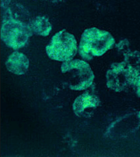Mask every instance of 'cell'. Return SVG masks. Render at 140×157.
I'll list each match as a JSON object with an SVG mask.
<instances>
[{"label":"cell","instance_id":"6da1fadb","mask_svg":"<svg viewBox=\"0 0 140 157\" xmlns=\"http://www.w3.org/2000/svg\"><path fill=\"white\" fill-rule=\"evenodd\" d=\"M115 40L105 30L96 28L86 29L81 36L78 47L79 55L85 60H90L94 57L103 56L113 48Z\"/></svg>","mask_w":140,"mask_h":157},{"label":"cell","instance_id":"7a4b0ae2","mask_svg":"<svg viewBox=\"0 0 140 157\" xmlns=\"http://www.w3.org/2000/svg\"><path fill=\"white\" fill-rule=\"evenodd\" d=\"M61 71L66 77L69 88L74 91L86 90L92 85L95 78L89 64L79 59L63 62Z\"/></svg>","mask_w":140,"mask_h":157},{"label":"cell","instance_id":"3957f363","mask_svg":"<svg viewBox=\"0 0 140 157\" xmlns=\"http://www.w3.org/2000/svg\"><path fill=\"white\" fill-rule=\"evenodd\" d=\"M47 56L58 61L72 60L77 51V43L74 36L66 29H62L52 37L46 48Z\"/></svg>","mask_w":140,"mask_h":157},{"label":"cell","instance_id":"277c9868","mask_svg":"<svg viewBox=\"0 0 140 157\" xmlns=\"http://www.w3.org/2000/svg\"><path fill=\"white\" fill-rule=\"evenodd\" d=\"M33 35L28 24L12 18L3 21L1 39L10 48L17 50L23 47Z\"/></svg>","mask_w":140,"mask_h":157},{"label":"cell","instance_id":"5b68a950","mask_svg":"<svg viewBox=\"0 0 140 157\" xmlns=\"http://www.w3.org/2000/svg\"><path fill=\"white\" fill-rule=\"evenodd\" d=\"M138 71L124 62L114 63L107 72V86L115 92H122L136 86Z\"/></svg>","mask_w":140,"mask_h":157},{"label":"cell","instance_id":"8992f818","mask_svg":"<svg viewBox=\"0 0 140 157\" xmlns=\"http://www.w3.org/2000/svg\"><path fill=\"white\" fill-rule=\"evenodd\" d=\"M100 103V99L96 95L86 92L76 98L73 104L74 114L79 117L88 113V110H93L97 108Z\"/></svg>","mask_w":140,"mask_h":157},{"label":"cell","instance_id":"52a82bcc","mask_svg":"<svg viewBox=\"0 0 140 157\" xmlns=\"http://www.w3.org/2000/svg\"><path fill=\"white\" fill-rule=\"evenodd\" d=\"M5 66L10 73L17 75H22L28 71L29 61L23 53L15 51L8 57Z\"/></svg>","mask_w":140,"mask_h":157},{"label":"cell","instance_id":"ba28073f","mask_svg":"<svg viewBox=\"0 0 140 157\" xmlns=\"http://www.w3.org/2000/svg\"><path fill=\"white\" fill-rule=\"evenodd\" d=\"M33 34L46 37L52 30V25L48 18L45 16L37 17L28 24Z\"/></svg>","mask_w":140,"mask_h":157},{"label":"cell","instance_id":"9c48e42d","mask_svg":"<svg viewBox=\"0 0 140 157\" xmlns=\"http://www.w3.org/2000/svg\"><path fill=\"white\" fill-rule=\"evenodd\" d=\"M137 87V93L138 97L140 98V75L138 78L137 83L136 84Z\"/></svg>","mask_w":140,"mask_h":157}]
</instances>
